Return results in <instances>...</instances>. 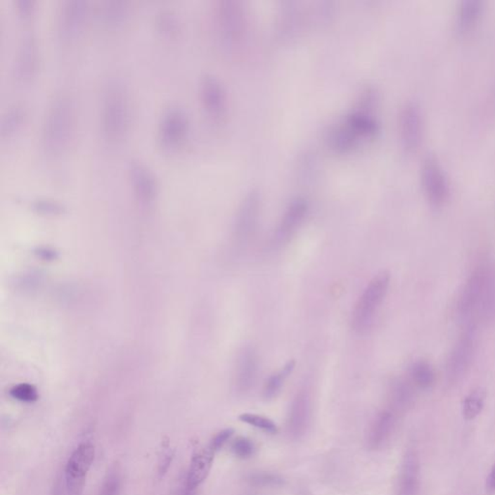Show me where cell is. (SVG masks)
I'll return each instance as SVG.
<instances>
[{"mask_svg":"<svg viewBox=\"0 0 495 495\" xmlns=\"http://www.w3.org/2000/svg\"><path fill=\"white\" fill-rule=\"evenodd\" d=\"M77 110L74 99L59 93L51 101L44 115L40 130V146L51 157L65 153L76 131Z\"/></svg>","mask_w":495,"mask_h":495,"instance_id":"cell-1","label":"cell"},{"mask_svg":"<svg viewBox=\"0 0 495 495\" xmlns=\"http://www.w3.org/2000/svg\"><path fill=\"white\" fill-rule=\"evenodd\" d=\"M458 311L470 327L476 321L495 319V268L484 264L477 268L461 291Z\"/></svg>","mask_w":495,"mask_h":495,"instance_id":"cell-2","label":"cell"},{"mask_svg":"<svg viewBox=\"0 0 495 495\" xmlns=\"http://www.w3.org/2000/svg\"><path fill=\"white\" fill-rule=\"evenodd\" d=\"M131 100L127 89L120 82H110L103 92L100 107V131L108 144H118L131 127Z\"/></svg>","mask_w":495,"mask_h":495,"instance_id":"cell-3","label":"cell"},{"mask_svg":"<svg viewBox=\"0 0 495 495\" xmlns=\"http://www.w3.org/2000/svg\"><path fill=\"white\" fill-rule=\"evenodd\" d=\"M390 274L386 271L371 278L356 302L352 316V326L358 334H365L373 326L376 314L385 299L390 286Z\"/></svg>","mask_w":495,"mask_h":495,"instance_id":"cell-4","label":"cell"},{"mask_svg":"<svg viewBox=\"0 0 495 495\" xmlns=\"http://www.w3.org/2000/svg\"><path fill=\"white\" fill-rule=\"evenodd\" d=\"M217 34L224 46L239 45L247 31V15L238 0H219L214 7Z\"/></svg>","mask_w":495,"mask_h":495,"instance_id":"cell-5","label":"cell"},{"mask_svg":"<svg viewBox=\"0 0 495 495\" xmlns=\"http://www.w3.org/2000/svg\"><path fill=\"white\" fill-rule=\"evenodd\" d=\"M190 118L184 108L169 105L162 112L157 126V143L166 153H174L187 141L190 134Z\"/></svg>","mask_w":495,"mask_h":495,"instance_id":"cell-6","label":"cell"},{"mask_svg":"<svg viewBox=\"0 0 495 495\" xmlns=\"http://www.w3.org/2000/svg\"><path fill=\"white\" fill-rule=\"evenodd\" d=\"M90 15L85 0H63L56 14V35L63 43H72L81 37Z\"/></svg>","mask_w":495,"mask_h":495,"instance_id":"cell-7","label":"cell"},{"mask_svg":"<svg viewBox=\"0 0 495 495\" xmlns=\"http://www.w3.org/2000/svg\"><path fill=\"white\" fill-rule=\"evenodd\" d=\"M262 209V193L259 188H252L242 198L234 221V238L240 247L246 246L255 236Z\"/></svg>","mask_w":495,"mask_h":495,"instance_id":"cell-8","label":"cell"},{"mask_svg":"<svg viewBox=\"0 0 495 495\" xmlns=\"http://www.w3.org/2000/svg\"><path fill=\"white\" fill-rule=\"evenodd\" d=\"M201 105L209 120L216 124L224 122L228 115L229 99L226 87L213 74H205L198 82Z\"/></svg>","mask_w":495,"mask_h":495,"instance_id":"cell-9","label":"cell"},{"mask_svg":"<svg viewBox=\"0 0 495 495\" xmlns=\"http://www.w3.org/2000/svg\"><path fill=\"white\" fill-rule=\"evenodd\" d=\"M95 458V446L89 441L81 443L70 456L65 468L67 494H84L87 475Z\"/></svg>","mask_w":495,"mask_h":495,"instance_id":"cell-10","label":"cell"},{"mask_svg":"<svg viewBox=\"0 0 495 495\" xmlns=\"http://www.w3.org/2000/svg\"><path fill=\"white\" fill-rule=\"evenodd\" d=\"M399 139L404 150L413 153L419 148L423 138L421 108L412 101L402 105L399 115Z\"/></svg>","mask_w":495,"mask_h":495,"instance_id":"cell-11","label":"cell"},{"mask_svg":"<svg viewBox=\"0 0 495 495\" xmlns=\"http://www.w3.org/2000/svg\"><path fill=\"white\" fill-rule=\"evenodd\" d=\"M308 212L309 203L305 198H297L291 200L276 229L272 247L278 249L288 244L305 221Z\"/></svg>","mask_w":495,"mask_h":495,"instance_id":"cell-12","label":"cell"},{"mask_svg":"<svg viewBox=\"0 0 495 495\" xmlns=\"http://www.w3.org/2000/svg\"><path fill=\"white\" fill-rule=\"evenodd\" d=\"M476 334L470 327L458 339L449 356L446 371L451 381H458L468 373L476 352Z\"/></svg>","mask_w":495,"mask_h":495,"instance_id":"cell-13","label":"cell"},{"mask_svg":"<svg viewBox=\"0 0 495 495\" xmlns=\"http://www.w3.org/2000/svg\"><path fill=\"white\" fill-rule=\"evenodd\" d=\"M424 192L432 205L439 206L447 200L449 185L442 167L433 156L425 157L421 169Z\"/></svg>","mask_w":495,"mask_h":495,"instance_id":"cell-14","label":"cell"},{"mask_svg":"<svg viewBox=\"0 0 495 495\" xmlns=\"http://www.w3.org/2000/svg\"><path fill=\"white\" fill-rule=\"evenodd\" d=\"M129 182L136 197L149 205L158 195L159 184L156 174L148 165L139 159H131L128 165Z\"/></svg>","mask_w":495,"mask_h":495,"instance_id":"cell-15","label":"cell"},{"mask_svg":"<svg viewBox=\"0 0 495 495\" xmlns=\"http://www.w3.org/2000/svg\"><path fill=\"white\" fill-rule=\"evenodd\" d=\"M39 54L34 34L25 32L20 38L14 60V77L18 82H28L38 71Z\"/></svg>","mask_w":495,"mask_h":495,"instance_id":"cell-16","label":"cell"},{"mask_svg":"<svg viewBox=\"0 0 495 495\" xmlns=\"http://www.w3.org/2000/svg\"><path fill=\"white\" fill-rule=\"evenodd\" d=\"M259 370V355L252 347L242 348L236 360L234 384L236 390L243 394L251 390Z\"/></svg>","mask_w":495,"mask_h":495,"instance_id":"cell-17","label":"cell"},{"mask_svg":"<svg viewBox=\"0 0 495 495\" xmlns=\"http://www.w3.org/2000/svg\"><path fill=\"white\" fill-rule=\"evenodd\" d=\"M311 397L307 390H300L291 402L288 414V428L291 437L299 439L308 430L311 421Z\"/></svg>","mask_w":495,"mask_h":495,"instance_id":"cell-18","label":"cell"},{"mask_svg":"<svg viewBox=\"0 0 495 495\" xmlns=\"http://www.w3.org/2000/svg\"><path fill=\"white\" fill-rule=\"evenodd\" d=\"M131 6L122 0H105L98 7L100 22L108 30H115L124 27L131 17Z\"/></svg>","mask_w":495,"mask_h":495,"instance_id":"cell-19","label":"cell"},{"mask_svg":"<svg viewBox=\"0 0 495 495\" xmlns=\"http://www.w3.org/2000/svg\"><path fill=\"white\" fill-rule=\"evenodd\" d=\"M215 454V451L208 444L193 456L189 470L185 478V483L190 489H197L207 478L212 468Z\"/></svg>","mask_w":495,"mask_h":495,"instance_id":"cell-20","label":"cell"},{"mask_svg":"<svg viewBox=\"0 0 495 495\" xmlns=\"http://www.w3.org/2000/svg\"><path fill=\"white\" fill-rule=\"evenodd\" d=\"M396 427L394 411L384 410L375 418L368 435V446L371 450L384 447L393 435Z\"/></svg>","mask_w":495,"mask_h":495,"instance_id":"cell-21","label":"cell"},{"mask_svg":"<svg viewBox=\"0 0 495 495\" xmlns=\"http://www.w3.org/2000/svg\"><path fill=\"white\" fill-rule=\"evenodd\" d=\"M419 458L414 450H409L402 461L398 495H418L419 492Z\"/></svg>","mask_w":495,"mask_h":495,"instance_id":"cell-22","label":"cell"},{"mask_svg":"<svg viewBox=\"0 0 495 495\" xmlns=\"http://www.w3.org/2000/svg\"><path fill=\"white\" fill-rule=\"evenodd\" d=\"M344 122L358 139H371L378 135L379 124L370 113L355 110L345 115Z\"/></svg>","mask_w":495,"mask_h":495,"instance_id":"cell-23","label":"cell"},{"mask_svg":"<svg viewBox=\"0 0 495 495\" xmlns=\"http://www.w3.org/2000/svg\"><path fill=\"white\" fill-rule=\"evenodd\" d=\"M27 115V110L22 105H9L0 118V138L4 141L14 138L22 130Z\"/></svg>","mask_w":495,"mask_h":495,"instance_id":"cell-24","label":"cell"},{"mask_svg":"<svg viewBox=\"0 0 495 495\" xmlns=\"http://www.w3.org/2000/svg\"><path fill=\"white\" fill-rule=\"evenodd\" d=\"M327 141H328L329 146L335 151L339 152V153H347L358 146L360 139L342 121L339 123V125L330 129Z\"/></svg>","mask_w":495,"mask_h":495,"instance_id":"cell-25","label":"cell"},{"mask_svg":"<svg viewBox=\"0 0 495 495\" xmlns=\"http://www.w3.org/2000/svg\"><path fill=\"white\" fill-rule=\"evenodd\" d=\"M154 25L162 38L174 39L181 32V20L177 12L169 8H162L156 13Z\"/></svg>","mask_w":495,"mask_h":495,"instance_id":"cell-26","label":"cell"},{"mask_svg":"<svg viewBox=\"0 0 495 495\" xmlns=\"http://www.w3.org/2000/svg\"><path fill=\"white\" fill-rule=\"evenodd\" d=\"M484 4L481 0H463L458 11L456 25L461 31L470 30L483 12Z\"/></svg>","mask_w":495,"mask_h":495,"instance_id":"cell-27","label":"cell"},{"mask_svg":"<svg viewBox=\"0 0 495 495\" xmlns=\"http://www.w3.org/2000/svg\"><path fill=\"white\" fill-rule=\"evenodd\" d=\"M414 393L411 385L406 380L397 379L390 388V401L396 411H404L413 402Z\"/></svg>","mask_w":495,"mask_h":495,"instance_id":"cell-28","label":"cell"},{"mask_svg":"<svg viewBox=\"0 0 495 495\" xmlns=\"http://www.w3.org/2000/svg\"><path fill=\"white\" fill-rule=\"evenodd\" d=\"M409 371L412 383L421 390L432 388L435 382V370L427 361H416L412 364Z\"/></svg>","mask_w":495,"mask_h":495,"instance_id":"cell-29","label":"cell"},{"mask_svg":"<svg viewBox=\"0 0 495 495\" xmlns=\"http://www.w3.org/2000/svg\"><path fill=\"white\" fill-rule=\"evenodd\" d=\"M295 365V361L290 360L278 373L267 379L264 384V388H263V397L265 399H274L280 393L285 379L292 373Z\"/></svg>","mask_w":495,"mask_h":495,"instance_id":"cell-30","label":"cell"},{"mask_svg":"<svg viewBox=\"0 0 495 495\" xmlns=\"http://www.w3.org/2000/svg\"><path fill=\"white\" fill-rule=\"evenodd\" d=\"M486 399L487 393L484 389H475V390L469 393L468 396L464 398L463 401V415L464 419L468 420V421L475 419V418L481 413L482 410H483Z\"/></svg>","mask_w":495,"mask_h":495,"instance_id":"cell-31","label":"cell"},{"mask_svg":"<svg viewBox=\"0 0 495 495\" xmlns=\"http://www.w3.org/2000/svg\"><path fill=\"white\" fill-rule=\"evenodd\" d=\"M122 491V471L120 464L110 466L101 484L99 495H121Z\"/></svg>","mask_w":495,"mask_h":495,"instance_id":"cell-32","label":"cell"},{"mask_svg":"<svg viewBox=\"0 0 495 495\" xmlns=\"http://www.w3.org/2000/svg\"><path fill=\"white\" fill-rule=\"evenodd\" d=\"M239 419L242 422L251 425L257 429L264 430V432L271 433L277 432V425L275 423L266 417L262 416V415L244 413L240 415Z\"/></svg>","mask_w":495,"mask_h":495,"instance_id":"cell-33","label":"cell"},{"mask_svg":"<svg viewBox=\"0 0 495 495\" xmlns=\"http://www.w3.org/2000/svg\"><path fill=\"white\" fill-rule=\"evenodd\" d=\"M249 482L255 487H277L283 484L280 476L272 473H255L249 477Z\"/></svg>","mask_w":495,"mask_h":495,"instance_id":"cell-34","label":"cell"},{"mask_svg":"<svg viewBox=\"0 0 495 495\" xmlns=\"http://www.w3.org/2000/svg\"><path fill=\"white\" fill-rule=\"evenodd\" d=\"M10 394L13 398L18 401L23 402H33L38 399V393L34 387L28 385V384H20V385L15 386L10 391Z\"/></svg>","mask_w":495,"mask_h":495,"instance_id":"cell-35","label":"cell"},{"mask_svg":"<svg viewBox=\"0 0 495 495\" xmlns=\"http://www.w3.org/2000/svg\"><path fill=\"white\" fill-rule=\"evenodd\" d=\"M14 7L18 17L23 22H27L35 12L34 0H15Z\"/></svg>","mask_w":495,"mask_h":495,"instance_id":"cell-36","label":"cell"},{"mask_svg":"<svg viewBox=\"0 0 495 495\" xmlns=\"http://www.w3.org/2000/svg\"><path fill=\"white\" fill-rule=\"evenodd\" d=\"M232 451L239 458H249L254 454L255 447L251 441L247 439V438L240 437L234 441L233 445H232Z\"/></svg>","mask_w":495,"mask_h":495,"instance_id":"cell-37","label":"cell"},{"mask_svg":"<svg viewBox=\"0 0 495 495\" xmlns=\"http://www.w3.org/2000/svg\"><path fill=\"white\" fill-rule=\"evenodd\" d=\"M232 435H233V430L226 429L221 430V432L217 433L215 437H213V439L211 440V442L209 443V445L217 452V451L220 450V449L226 444V441L232 437Z\"/></svg>","mask_w":495,"mask_h":495,"instance_id":"cell-38","label":"cell"},{"mask_svg":"<svg viewBox=\"0 0 495 495\" xmlns=\"http://www.w3.org/2000/svg\"><path fill=\"white\" fill-rule=\"evenodd\" d=\"M487 495H495V463L492 466L489 476L487 477L486 484H484Z\"/></svg>","mask_w":495,"mask_h":495,"instance_id":"cell-39","label":"cell"},{"mask_svg":"<svg viewBox=\"0 0 495 495\" xmlns=\"http://www.w3.org/2000/svg\"><path fill=\"white\" fill-rule=\"evenodd\" d=\"M35 207L40 209V210L46 211H58L60 210L61 206L58 203L53 202V201L49 200H37L35 202Z\"/></svg>","mask_w":495,"mask_h":495,"instance_id":"cell-40","label":"cell"},{"mask_svg":"<svg viewBox=\"0 0 495 495\" xmlns=\"http://www.w3.org/2000/svg\"><path fill=\"white\" fill-rule=\"evenodd\" d=\"M177 495H197V489H190L184 481V484H182L181 489L178 491Z\"/></svg>","mask_w":495,"mask_h":495,"instance_id":"cell-41","label":"cell"},{"mask_svg":"<svg viewBox=\"0 0 495 495\" xmlns=\"http://www.w3.org/2000/svg\"><path fill=\"white\" fill-rule=\"evenodd\" d=\"M303 495H307V494H303Z\"/></svg>","mask_w":495,"mask_h":495,"instance_id":"cell-42","label":"cell"}]
</instances>
